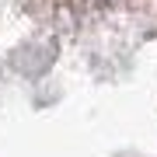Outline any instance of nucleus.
<instances>
[{
    "mask_svg": "<svg viewBox=\"0 0 157 157\" xmlns=\"http://www.w3.org/2000/svg\"><path fill=\"white\" fill-rule=\"evenodd\" d=\"M94 4H101V0H94Z\"/></svg>",
    "mask_w": 157,
    "mask_h": 157,
    "instance_id": "nucleus-1",
    "label": "nucleus"
}]
</instances>
